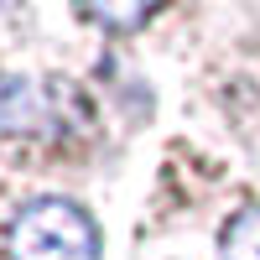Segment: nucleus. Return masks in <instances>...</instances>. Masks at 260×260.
Listing matches in <instances>:
<instances>
[{
  "label": "nucleus",
  "mask_w": 260,
  "mask_h": 260,
  "mask_svg": "<svg viewBox=\"0 0 260 260\" xmlns=\"http://www.w3.org/2000/svg\"><path fill=\"white\" fill-rule=\"evenodd\" d=\"M11 260H99V224L73 198H31L6 224Z\"/></svg>",
  "instance_id": "f257e3e1"
},
{
  "label": "nucleus",
  "mask_w": 260,
  "mask_h": 260,
  "mask_svg": "<svg viewBox=\"0 0 260 260\" xmlns=\"http://www.w3.org/2000/svg\"><path fill=\"white\" fill-rule=\"evenodd\" d=\"M52 120V94L37 78L0 73V136H21V130H42Z\"/></svg>",
  "instance_id": "f03ea898"
},
{
  "label": "nucleus",
  "mask_w": 260,
  "mask_h": 260,
  "mask_svg": "<svg viewBox=\"0 0 260 260\" xmlns=\"http://www.w3.org/2000/svg\"><path fill=\"white\" fill-rule=\"evenodd\" d=\"M219 260H260V203L240 208L219 229Z\"/></svg>",
  "instance_id": "7ed1b4c3"
},
{
  "label": "nucleus",
  "mask_w": 260,
  "mask_h": 260,
  "mask_svg": "<svg viewBox=\"0 0 260 260\" xmlns=\"http://www.w3.org/2000/svg\"><path fill=\"white\" fill-rule=\"evenodd\" d=\"M83 21H99V26H115V31H125V26H141V21L151 16L146 6H83L78 11Z\"/></svg>",
  "instance_id": "20e7f679"
}]
</instances>
